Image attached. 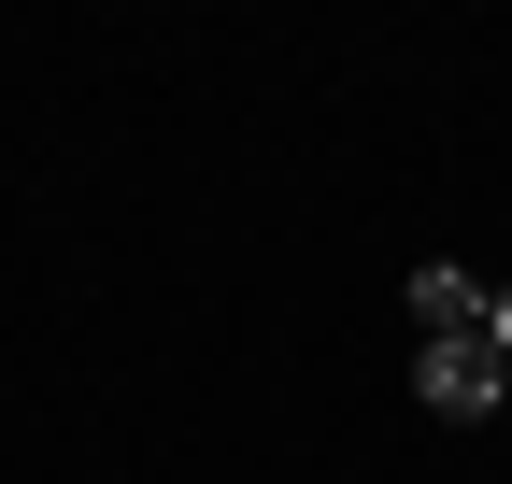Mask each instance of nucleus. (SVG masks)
Masks as SVG:
<instances>
[{
	"label": "nucleus",
	"instance_id": "2",
	"mask_svg": "<svg viewBox=\"0 0 512 484\" xmlns=\"http://www.w3.org/2000/svg\"><path fill=\"white\" fill-rule=\"evenodd\" d=\"M399 314H413V342H470V328H484V271H470V257H413Z\"/></svg>",
	"mask_w": 512,
	"mask_h": 484
},
{
	"label": "nucleus",
	"instance_id": "1",
	"mask_svg": "<svg viewBox=\"0 0 512 484\" xmlns=\"http://www.w3.org/2000/svg\"><path fill=\"white\" fill-rule=\"evenodd\" d=\"M413 399L441 413V428H484V413L512 399V356L470 328V342H413Z\"/></svg>",
	"mask_w": 512,
	"mask_h": 484
},
{
	"label": "nucleus",
	"instance_id": "3",
	"mask_svg": "<svg viewBox=\"0 0 512 484\" xmlns=\"http://www.w3.org/2000/svg\"><path fill=\"white\" fill-rule=\"evenodd\" d=\"M484 342H498V356H512V271H498V285H484Z\"/></svg>",
	"mask_w": 512,
	"mask_h": 484
}]
</instances>
